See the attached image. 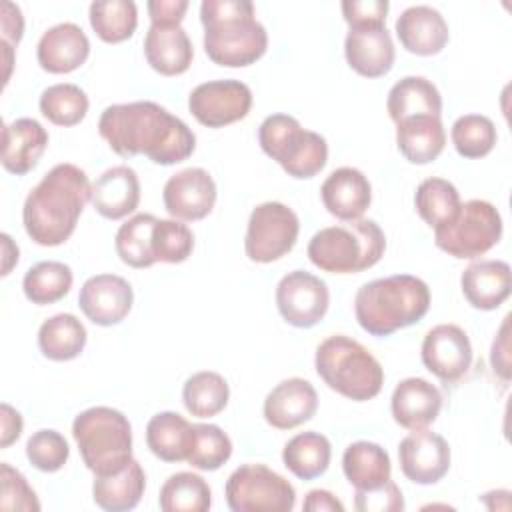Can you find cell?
I'll return each mask as SVG.
<instances>
[{"label":"cell","instance_id":"1","mask_svg":"<svg viewBox=\"0 0 512 512\" xmlns=\"http://www.w3.org/2000/svg\"><path fill=\"white\" fill-rule=\"evenodd\" d=\"M98 132L118 156L144 154L160 166L184 162L196 148L188 124L150 100L108 106L100 114Z\"/></svg>","mask_w":512,"mask_h":512},{"label":"cell","instance_id":"2","mask_svg":"<svg viewBox=\"0 0 512 512\" xmlns=\"http://www.w3.org/2000/svg\"><path fill=\"white\" fill-rule=\"evenodd\" d=\"M92 184L76 164H56L30 190L22 208L24 230L40 246H60L76 230Z\"/></svg>","mask_w":512,"mask_h":512},{"label":"cell","instance_id":"3","mask_svg":"<svg viewBox=\"0 0 512 512\" xmlns=\"http://www.w3.org/2000/svg\"><path fill=\"white\" fill-rule=\"evenodd\" d=\"M206 56L226 68H244L266 54L268 32L248 0H204L200 4Z\"/></svg>","mask_w":512,"mask_h":512},{"label":"cell","instance_id":"4","mask_svg":"<svg viewBox=\"0 0 512 512\" xmlns=\"http://www.w3.org/2000/svg\"><path fill=\"white\" fill-rule=\"evenodd\" d=\"M430 308L428 284L412 274L376 278L358 288L354 314L360 328L384 338L420 322Z\"/></svg>","mask_w":512,"mask_h":512},{"label":"cell","instance_id":"5","mask_svg":"<svg viewBox=\"0 0 512 512\" xmlns=\"http://www.w3.org/2000/svg\"><path fill=\"white\" fill-rule=\"evenodd\" d=\"M316 374L340 396L366 402L380 394L384 368L358 340L334 334L322 340L314 356Z\"/></svg>","mask_w":512,"mask_h":512},{"label":"cell","instance_id":"6","mask_svg":"<svg viewBox=\"0 0 512 512\" xmlns=\"http://www.w3.org/2000/svg\"><path fill=\"white\" fill-rule=\"evenodd\" d=\"M386 236L374 220H352L318 230L308 242V258L322 272L356 274L380 262Z\"/></svg>","mask_w":512,"mask_h":512},{"label":"cell","instance_id":"7","mask_svg":"<svg viewBox=\"0 0 512 512\" xmlns=\"http://www.w3.org/2000/svg\"><path fill=\"white\" fill-rule=\"evenodd\" d=\"M72 436L82 462L94 476L120 472L132 460V426L116 408L82 410L72 422Z\"/></svg>","mask_w":512,"mask_h":512},{"label":"cell","instance_id":"8","mask_svg":"<svg viewBox=\"0 0 512 512\" xmlns=\"http://www.w3.org/2000/svg\"><path fill=\"white\" fill-rule=\"evenodd\" d=\"M258 142L266 156L298 180L316 176L328 162V144L318 132L302 128L288 114H272L258 128Z\"/></svg>","mask_w":512,"mask_h":512},{"label":"cell","instance_id":"9","mask_svg":"<svg viewBox=\"0 0 512 512\" xmlns=\"http://www.w3.org/2000/svg\"><path fill=\"white\" fill-rule=\"evenodd\" d=\"M502 238V216L486 200H468L460 204L458 214L434 228L436 246L458 260H474L492 250Z\"/></svg>","mask_w":512,"mask_h":512},{"label":"cell","instance_id":"10","mask_svg":"<svg viewBox=\"0 0 512 512\" xmlns=\"http://www.w3.org/2000/svg\"><path fill=\"white\" fill-rule=\"evenodd\" d=\"M226 504L232 512H290L294 486L264 464H242L226 480Z\"/></svg>","mask_w":512,"mask_h":512},{"label":"cell","instance_id":"11","mask_svg":"<svg viewBox=\"0 0 512 512\" xmlns=\"http://www.w3.org/2000/svg\"><path fill=\"white\" fill-rule=\"evenodd\" d=\"M300 232L298 216L282 202L258 204L250 218L244 238L246 256L258 264H270L286 256Z\"/></svg>","mask_w":512,"mask_h":512},{"label":"cell","instance_id":"12","mask_svg":"<svg viewBox=\"0 0 512 512\" xmlns=\"http://www.w3.org/2000/svg\"><path fill=\"white\" fill-rule=\"evenodd\" d=\"M252 90L240 80H210L198 84L188 96L190 114L208 128H224L248 116Z\"/></svg>","mask_w":512,"mask_h":512},{"label":"cell","instance_id":"13","mask_svg":"<svg viewBox=\"0 0 512 512\" xmlns=\"http://www.w3.org/2000/svg\"><path fill=\"white\" fill-rule=\"evenodd\" d=\"M328 304L330 292L326 282L306 270L288 272L276 286L278 312L290 326H316L326 316Z\"/></svg>","mask_w":512,"mask_h":512},{"label":"cell","instance_id":"14","mask_svg":"<svg viewBox=\"0 0 512 512\" xmlns=\"http://www.w3.org/2000/svg\"><path fill=\"white\" fill-rule=\"evenodd\" d=\"M420 356L428 372L444 384H454L462 380L472 366V344L460 326L438 324L426 332Z\"/></svg>","mask_w":512,"mask_h":512},{"label":"cell","instance_id":"15","mask_svg":"<svg viewBox=\"0 0 512 512\" xmlns=\"http://www.w3.org/2000/svg\"><path fill=\"white\" fill-rule=\"evenodd\" d=\"M398 460L402 474L420 486L440 482L450 470L448 442L426 428L412 430L398 444Z\"/></svg>","mask_w":512,"mask_h":512},{"label":"cell","instance_id":"16","mask_svg":"<svg viewBox=\"0 0 512 512\" xmlns=\"http://www.w3.org/2000/svg\"><path fill=\"white\" fill-rule=\"evenodd\" d=\"M162 200L176 220H202L216 204V182L204 168H184L166 180Z\"/></svg>","mask_w":512,"mask_h":512},{"label":"cell","instance_id":"17","mask_svg":"<svg viewBox=\"0 0 512 512\" xmlns=\"http://www.w3.org/2000/svg\"><path fill=\"white\" fill-rule=\"evenodd\" d=\"M134 292L128 280L116 274L90 276L78 294L82 314L96 326L120 324L132 310Z\"/></svg>","mask_w":512,"mask_h":512},{"label":"cell","instance_id":"18","mask_svg":"<svg viewBox=\"0 0 512 512\" xmlns=\"http://www.w3.org/2000/svg\"><path fill=\"white\" fill-rule=\"evenodd\" d=\"M264 420L276 430H292L314 418L318 410L316 388L304 378L276 384L264 398Z\"/></svg>","mask_w":512,"mask_h":512},{"label":"cell","instance_id":"19","mask_svg":"<svg viewBox=\"0 0 512 512\" xmlns=\"http://www.w3.org/2000/svg\"><path fill=\"white\" fill-rule=\"evenodd\" d=\"M344 56L356 74L380 78L392 70L396 50L386 26L350 28L344 40Z\"/></svg>","mask_w":512,"mask_h":512},{"label":"cell","instance_id":"20","mask_svg":"<svg viewBox=\"0 0 512 512\" xmlns=\"http://www.w3.org/2000/svg\"><path fill=\"white\" fill-rule=\"evenodd\" d=\"M90 54V40L74 22H60L48 28L36 48L42 70L50 74H68L78 70Z\"/></svg>","mask_w":512,"mask_h":512},{"label":"cell","instance_id":"21","mask_svg":"<svg viewBox=\"0 0 512 512\" xmlns=\"http://www.w3.org/2000/svg\"><path fill=\"white\" fill-rule=\"evenodd\" d=\"M324 208L342 222H352L362 218L372 202V186L370 180L358 170L350 166L336 168L322 182L320 188Z\"/></svg>","mask_w":512,"mask_h":512},{"label":"cell","instance_id":"22","mask_svg":"<svg viewBox=\"0 0 512 512\" xmlns=\"http://www.w3.org/2000/svg\"><path fill=\"white\" fill-rule=\"evenodd\" d=\"M402 48L416 56H434L448 44L450 32L444 16L432 6H410L396 20Z\"/></svg>","mask_w":512,"mask_h":512},{"label":"cell","instance_id":"23","mask_svg":"<svg viewBox=\"0 0 512 512\" xmlns=\"http://www.w3.org/2000/svg\"><path fill=\"white\" fill-rule=\"evenodd\" d=\"M390 410L394 422L402 428H426L442 410V392L424 378H404L392 392Z\"/></svg>","mask_w":512,"mask_h":512},{"label":"cell","instance_id":"24","mask_svg":"<svg viewBox=\"0 0 512 512\" xmlns=\"http://www.w3.org/2000/svg\"><path fill=\"white\" fill-rule=\"evenodd\" d=\"M460 288L476 310H496L510 296L512 270L504 260H478L464 268Z\"/></svg>","mask_w":512,"mask_h":512},{"label":"cell","instance_id":"25","mask_svg":"<svg viewBox=\"0 0 512 512\" xmlns=\"http://www.w3.org/2000/svg\"><path fill=\"white\" fill-rule=\"evenodd\" d=\"M90 202L94 210L108 220H120L132 214L140 204V180L130 166H112L92 184Z\"/></svg>","mask_w":512,"mask_h":512},{"label":"cell","instance_id":"26","mask_svg":"<svg viewBox=\"0 0 512 512\" xmlns=\"http://www.w3.org/2000/svg\"><path fill=\"white\" fill-rule=\"evenodd\" d=\"M48 146L46 128L34 118H16L2 130V166L10 174L24 176L36 168Z\"/></svg>","mask_w":512,"mask_h":512},{"label":"cell","instance_id":"27","mask_svg":"<svg viewBox=\"0 0 512 512\" xmlns=\"http://www.w3.org/2000/svg\"><path fill=\"white\" fill-rule=\"evenodd\" d=\"M144 56L162 76L184 74L194 58L192 42L182 26H150L144 36Z\"/></svg>","mask_w":512,"mask_h":512},{"label":"cell","instance_id":"28","mask_svg":"<svg viewBox=\"0 0 512 512\" xmlns=\"http://www.w3.org/2000/svg\"><path fill=\"white\" fill-rule=\"evenodd\" d=\"M396 146L412 164L434 162L446 146V130L440 116H410L396 124Z\"/></svg>","mask_w":512,"mask_h":512},{"label":"cell","instance_id":"29","mask_svg":"<svg viewBox=\"0 0 512 512\" xmlns=\"http://www.w3.org/2000/svg\"><path fill=\"white\" fill-rule=\"evenodd\" d=\"M146 474L138 460H130L120 472L94 476L92 498L106 512H126L138 506L144 496Z\"/></svg>","mask_w":512,"mask_h":512},{"label":"cell","instance_id":"30","mask_svg":"<svg viewBox=\"0 0 512 512\" xmlns=\"http://www.w3.org/2000/svg\"><path fill=\"white\" fill-rule=\"evenodd\" d=\"M386 110L394 124L410 116H440L442 96L428 78L404 76L390 88Z\"/></svg>","mask_w":512,"mask_h":512},{"label":"cell","instance_id":"31","mask_svg":"<svg viewBox=\"0 0 512 512\" xmlns=\"http://www.w3.org/2000/svg\"><path fill=\"white\" fill-rule=\"evenodd\" d=\"M342 470L346 480L356 490H370L382 486L392 476V464L388 452L368 440H358L346 446L342 456Z\"/></svg>","mask_w":512,"mask_h":512},{"label":"cell","instance_id":"32","mask_svg":"<svg viewBox=\"0 0 512 512\" xmlns=\"http://www.w3.org/2000/svg\"><path fill=\"white\" fill-rule=\"evenodd\" d=\"M88 334L74 314H56L42 322L38 330L40 352L54 362H68L82 354Z\"/></svg>","mask_w":512,"mask_h":512},{"label":"cell","instance_id":"33","mask_svg":"<svg viewBox=\"0 0 512 512\" xmlns=\"http://www.w3.org/2000/svg\"><path fill=\"white\" fill-rule=\"evenodd\" d=\"M330 458V440L314 430L296 434L282 450L284 466L300 480H314L322 476L330 466Z\"/></svg>","mask_w":512,"mask_h":512},{"label":"cell","instance_id":"34","mask_svg":"<svg viewBox=\"0 0 512 512\" xmlns=\"http://www.w3.org/2000/svg\"><path fill=\"white\" fill-rule=\"evenodd\" d=\"M192 424L178 412H158L148 420L146 444L164 462L186 460Z\"/></svg>","mask_w":512,"mask_h":512},{"label":"cell","instance_id":"35","mask_svg":"<svg viewBox=\"0 0 512 512\" xmlns=\"http://www.w3.org/2000/svg\"><path fill=\"white\" fill-rule=\"evenodd\" d=\"M158 504L164 512H206L212 506V490L202 476L176 472L162 484Z\"/></svg>","mask_w":512,"mask_h":512},{"label":"cell","instance_id":"36","mask_svg":"<svg viewBox=\"0 0 512 512\" xmlns=\"http://www.w3.org/2000/svg\"><path fill=\"white\" fill-rule=\"evenodd\" d=\"M230 398V388L224 376L212 370L192 374L182 388L184 408L196 418H212L220 414Z\"/></svg>","mask_w":512,"mask_h":512},{"label":"cell","instance_id":"37","mask_svg":"<svg viewBox=\"0 0 512 512\" xmlns=\"http://www.w3.org/2000/svg\"><path fill=\"white\" fill-rule=\"evenodd\" d=\"M88 14L92 30L106 44L128 40L138 26V8L132 0H96Z\"/></svg>","mask_w":512,"mask_h":512},{"label":"cell","instance_id":"38","mask_svg":"<svg viewBox=\"0 0 512 512\" xmlns=\"http://www.w3.org/2000/svg\"><path fill=\"white\" fill-rule=\"evenodd\" d=\"M72 282L74 276L68 264L46 260L28 268L22 280V290L32 304L46 306L62 300L70 292Z\"/></svg>","mask_w":512,"mask_h":512},{"label":"cell","instance_id":"39","mask_svg":"<svg viewBox=\"0 0 512 512\" xmlns=\"http://www.w3.org/2000/svg\"><path fill=\"white\" fill-rule=\"evenodd\" d=\"M460 204L462 202L456 186L438 176L422 180L414 194L416 212L430 228L450 222L458 214Z\"/></svg>","mask_w":512,"mask_h":512},{"label":"cell","instance_id":"40","mask_svg":"<svg viewBox=\"0 0 512 512\" xmlns=\"http://www.w3.org/2000/svg\"><path fill=\"white\" fill-rule=\"evenodd\" d=\"M232 456L230 436L216 424H192L186 462L204 472L218 470Z\"/></svg>","mask_w":512,"mask_h":512},{"label":"cell","instance_id":"41","mask_svg":"<svg viewBox=\"0 0 512 512\" xmlns=\"http://www.w3.org/2000/svg\"><path fill=\"white\" fill-rule=\"evenodd\" d=\"M156 220L154 214H136L118 228L114 248L124 264L132 268H150L156 264L152 254V230Z\"/></svg>","mask_w":512,"mask_h":512},{"label":"cell","instance_id":"42","mask_svg":"<svg viewBox=\"0 0 512 512\" xmlns=\"http://www.w3.org/2000/svg\"><path fill=\"white\" fill-rule=\"evenodd\" d=\"M40 112L48 122L56 126H76L88 114V96L86 92L70 82L52 84L40 94Z\"/></svg>","mask_w":512,"mask_h":512},{"label":"cell","instance_id":"43","mask_svg":"<svg viewBox=\"0 0 512 512\" xmlns=\"http://www.w3.org/2000/svg\"><path fill=\"white\" fill-rule=\"evenodd\" d=\"M452 144L456 152L462 158H484L486 154L492 152L496 146L498 134L496 126L488 116L482 114H464L460 116L450 130Z\"/></svg>","mask_w":512,"mask_h":512},{"label":"cell","instance_id":"44","mask_svg":"<svg viewBox=\"0 0 512 512\" xmlns=\"http://www.w3.org/2000/svg\"><path fill=\"white\" fill-rule=\"evenodd\" d=\"M194 250V234L182 220H156L152 230V254L156 262L180 264Z\"/></svg>","mask_w":512,"mask_h":512},{"label":"cell","instance_id":"45","mask_svg":"<svg viewBox=\"0 0 512 512\" xmlns=\"http://www.w3.org/2000/svg\"><path fill=\"white\" fill-rule=\"evenodd\" d=\"M70 456L66 438L56 430H38L26 442V458L40 472H58Z\"/></svg>","mask_w":512,"mask_h":512},{"label":"cell","instance_id":"46","mask_svg":"<svg viewBox=\"0 0 512 512\" xmlns=\"http://www.w3.org/2000/svg\"><path fill=\"white\" fill-rule=\"evenodd\" d=\"M0 508L2 510H22V512H36L40 510V502L24 474L12 468L8 462L0 464Z\"/></svg>","mask_w":512,"mask_h":512},{"label":"cell","instance_id":"47","mask_svg":"<svg viewBox=\"0 0 512 512\" xmlns=\"http://www.w3.org/2000/svg\"><path fill=\"white\" fill-rule=\"evenodd\" d=\"M354 506L358 512H402L404 496L398 484L390 478L382 486L370 490H356Z\"/></svg>","mask_w":512,"mask_h":512},{"label":"cell","instance_id":"48","mask_svg":"<svg viewBox=\"0 0 512 512\" xmlns=\"http://www.w3.org/2000/svg\"><path fill=\"white\" fill-rule=\"evenodd\" d=\"M342 16L350 28L384 26L390 4L386 0H344Z\"/></svg>","mask_w":512,"mask_h":512},{"label":"cell","instance_id":"49","mask_svg":"<svg viewBox=\"0 0 512 512\" xmlns=\"http://www.w3.org/2000/svg\"><path fill=\"white\" fill-rule=\"evenodd\" d=\"M154 26H180L188 10L186 0H150L146 4Z\"/></svg>","mask_w":512,"mask_h":512},{"label":"cell","instance_id":"50","mask_svg":"<svg viewBox=\"0 0 512 512\" xmlns=\"http://www.w3.org/2000/svg\"><path fill=\"white\" fill-rule=\"evenodd\" d=\"M0 32H2V42L10 44L12 48L20 44L24 34L22 10L10 0H4L0 6Z\"/></svg>","mask_w":512,"mask_h":512},{"label":"cell","instance_id":"51","mask_svg":"<svg viewBox=\"0 0 512 512\" xmlns=\"http://www.w3.org/2000/svg\"><path fill=\"white\" fill-rule=\"evenodd\" d=\"M508 320L510 316L504 318L500 330H498V336L494 338V344H492V354H490V362H492V368L494 372L504 380L508 382V376H510V358H508Z\"/></svg>","mask_w":512,"mask_h":512},{"label":"cell","instance_id":"52","mask_svg":"<svg viewBox=\"0 0 512 512\" xmlns=\"http://www.w3.org/2000/svg\"><path fill=\"white\" fill-rule=\"evenodd\" d=\"M0 416H2V432H0V448H8L12 442H16L22 434L24 420L16 408L10 404L2 402L0 406Z\"/></svg>","mask_w":512,"mask_h":512},{"label":"cell","instance_id":"53","mask_svg":"<svg viewBox=\"0 0 512 512\" xmlns=\"http://www.w3.org/2000/svg\"><path fill=\"white\" fill-rule=\"evenodd\" d=\"M302 510L306 512H344V504L328 490H310L304 498Z\"/></svg>","mask_w":512,"mask_h":512},{"label":"cell","instance_id":"54","mask_svg":"<svg viewBox=\"0 0 512 512\" xmlns=\"http://www.w3.org/2000/svg\"><path fill=\"white\" fill-rule=\"evenodd\" d=\"M2 240V254H4V262H2V276H8L12 266L18 264V246L12 242V238L8 234L0 236Z\"/></svg>","mask_w":512,"mask_h":512}]
</instances>
